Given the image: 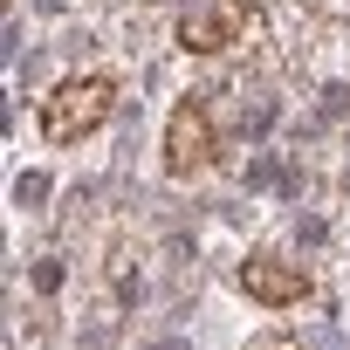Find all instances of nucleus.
I'll return each instance as SVG.
<instances>
[{
    "label": "nucleus",
    "instance_id": "f257e3e1",
    "mask_svg": "<svg viewBox=\"0 0 350 350\" xmlns=\"http://www.w3.org/2000/svg\"><path fill=\"white\" fill-rule=\"evenodd\" d=\"M117 110V83L110 76H62L42 96V137L49 144H83L90 131H103Z\"/></svg>",
    "mask_w": 350,
    "mask_h": 350
},
{
    "label": "nucleus",
    "instance_id": "f03ea898",
    "mask_svg": "<svg viewBox=\"0 0 350 350\" xmlns=\"http://www.w3.org/2000/svg\"><path fill=\"white\" fill-rule=\"evenodd\" d=\"M220 151V117L206 96H179L165 117V172L172 179H193V172H206Z\"/></svg>",
    "mask_w": 350,
    "mask_h": 350
},
{
    "label": "nucleus",
    "instance_id": "7ed1b4c3",
    "mask_svg": "<svg viewBox=\"0 0 350 350\" xmlns=\"http://www.w3.org/2000/svg\"><path fill=\"white\" fill-rule=\"evenodd\" d=\"M247 28V0H179V49L186 55H227Z\"/></svg>",
    "mask_w": 350,
    "mask_h": 350
},
{
    "label": "nucleus",
    "instance_id": "20e7f679",
    "mask_svg": "<svg viewBox=\"0 0 350 350\" xmlns=\"http://www.w3.org/2000/svg\"><path fill=\"white\" fill-rule=\"evenodd\" d=\"M241 288H247V302H261V309H295V302L309 295V268H302L295 254H282V247H261V254L241 261Z\"/></svg>",
    "mask_w": 350,
    "mask_h": 350
},
{
    "label": "nucleus",
    "instance_id": "39448f33",
    "mask_svg": "<svg viewBox=\"0 0 350 350\" xmlns=\"http://www.w3.org/2000/svg\"><path fill=\"white\" fill-rule=\"evenodd\" d=\"M261 350H295V343H261Z\"/></svg>",
    "mask_w": 350,
    "mask_h": 350
}]
</instances>
